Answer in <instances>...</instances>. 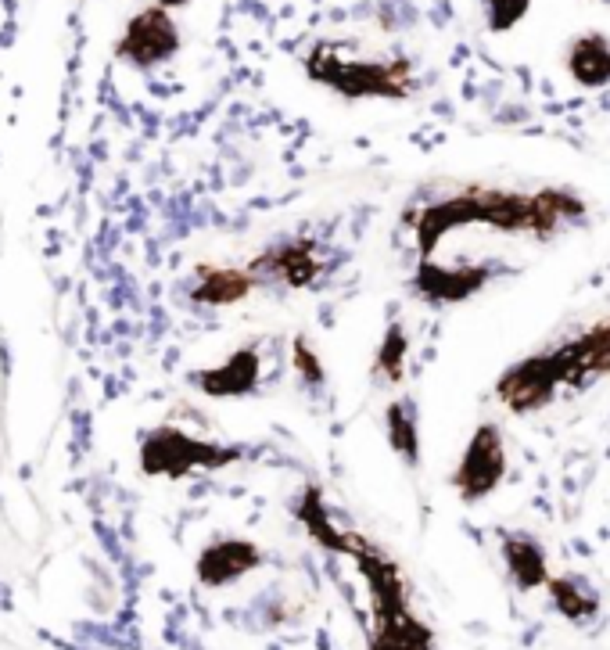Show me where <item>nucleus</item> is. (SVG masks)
Returning a JSON list of instances; mask_svg holds the SVG:
<instances>
[{
  "label": "nucleus",
  "mask_w": 610,
  "mask_h": 650,
  "mask_svg": "<svg viewBox=\"0 0 610 650\" xmlns=\"http://www.w3.org/2000/svg\"><path fill=\"white\" fill-rule=\"evenodd\" d=\"M262 266H269V270H277L280 277H287L291 284H305L309 277L316 273V259H313V248L309 244H280V248H273L266 259H262Z\"/></svg>",
  "instance_id": "7"
},
{
  "label": "nucleus",
  "mask_w": 610,
  "mask_h": 650,
  "mask_svg": "<svg viewBox=\"0 0 610 650\" xmlns=\"http://www.w3.org/2000/svg\"><path fill=\"white\" fill-rule=\"evenodd\" d=\"M176 47V29L169 22L165 11H147L140 15L130 29H126V40H122V54L133 58L137 65H147V61H158Z\"/></svg>",
  "instance_id": "1"
},
{
  "label": "nucleus",
  "mask_w": 610,
  "mask_h": 650,
  "mask_svg": "<svg viewBox=\"0 0 610 650\" xmlns=\"http://www.w3.org/2000/svg\"><path fill=\"white\" fill-rule=\"evenodd\" d=\"M488 8H492V25L503 29V25L521 18V11L528 8V0H488Z\"/></svg>",
  "instance_id": "8"
},
{
  "label": "nucleus",
  "mask_w": 610,
  "mask_h": 650,
  "mask_svg": "<svg viewBox=\"0 0 610 650\" xmlns=\"http://www.w3.org/2000/svg\"><path fill=\"white\" fill-rule=\"evenodd\" d=\"M255 374H259V359L252 349H244L237 356H230L219 370H208L201 374V388L205 392H216V395H230V392H248L255 385Z\"/></svg>",
  "instance_id": "3"
},
{
  "label": "nucleus",
  "mask_w": 610,
  "mask_h": 650,
  "mask_svg": "<svg viewBox=\"0 0 610 650\" xmlns=\"http://www.w3.org/2000/svg\"><path fill=\"white\" fill-rule=\"evenodd\" d=\"M255 564V550L244 546V543H223V546H212L201 557V575L208 582H226L230 575H240L244 568Z\"/></svg>",
  "instance_id": "6"
},
{
  "label": "nucleus",
  "mask_w": 610,
  "mask_h": 650,
  "mask_svg": "<svg viewBox=\"0 0 610 650\" xmlns=\"http://www.w3.org/2000/svg\"><path fill=\"white\" fill-rule=\"evenodd\" d=\"M294 352H298V356H294V363H298V370H301V374L309 378L313 385H316V381H323V366L313 359V352L305 349V342H298V345H294Z\"/></svg>",
  "instance_id": "9"
},
{
  "label": "nucleus",
  "mask_w": 610,
  "mask_h": 650,
  "mask_svg": "<svg viewBox=\"0 0 610 650\" xmlns=\"http://www.w3.org/2000/svg\"><path fill=\"white\" fill-rule=\"evenodd\" d=\"M248 291H252V277L248 273H237V270H201V284H198L194 298L198 302H208V305H230V302H240Z\"/></svg>",
  "instance_id": "4"
},
{
  "label": "nucleus",
  "mask_w": 610,
  "mask_h": 650,
  "mask_svg": "<svg viewBox=\"0 0 610 650\" xmlns=\"http://www.w3.org/2000/svg\"><path fill=\"white\" fill-rule=\"evenodd\" d=\"M165 4H172V0H165Z\"/></svg>",
  "instance_id": "10"
},
{
  "label": "nucleus",
  "mask_w": 610,
  "mask_h": 650,
  "mask_svg": "<svg viewBox=\"0 0 610 650\" xmlns=\"http://www.w3.org/2000/svg\"><path fill=\"white\" fill-rule=\"evenodd\" d=\"M571 72L578 83L585 86H599L610 79V47L603 44V37H585L578 40L571 51Z\"/></svg>",
  "instance_id": "5"
},
{
  "label": "nucleus",
  "mask_w": 610,
  "mask_h": 650,
  "mask_svg": "<svg viewBox=\"0 0 610 650\" xmlns=\"http://www.w3.org/2000/svg\"><path fill=\"white\" fill-rule=\"evenodd\" d=\"M208 446H194L191 439L176 435V431H155L144 442V467L151 471H183L191 460H205Z\"/></svg>",
  "instance_id": "2"
}]
</instances>
